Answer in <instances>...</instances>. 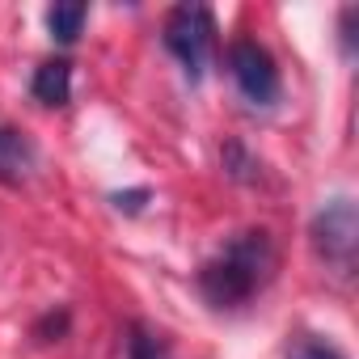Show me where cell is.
Segmentation results:
<instances>
[{"instance_id": "cell-3", "label": "cell", "mask_w": 359, "mask_h": 359, "mask_svg": "<svg viewBox=\"0 0 359 359\" xmlns=\"http://www.w3.org/2000/svg\"><path fill=\"white\" fill-rule=\"evenodd\" d=\"M313 250L325 266H334L338 275H351L355 271V254H359V216H355V203L346 195L330 199L317 216H313Z\"/></svg>"}, {"instance_id": "cell-7", "label": "cell", "mask_w": 359, "mask_h": 359, "mask_svg": "<svg viewBox=\"0 0 359 359\" xmlns=\"http://www.w3.org/2000/svg\"><path fill=\"white\" fill-rule=\"evenodd\" d=\"M85 18H89V9L85 5H51L47 9V30H51V39L55 43H76L81 39V30H85Z\"/></svg>"}, {"instance_id": "cell-1", "label": "cell", "mask_w": 359, "mask_h": 359, "mask_svg": "<svg viewBox=\"0 0 359 359\" xmlns=\"http://www.w3.org/2000/svg\"><path fill=\"white\" fill-rule=\"evenodd\" d=\"M275 275V245L271 233L262 229H245L237 233L216 258L203 262L199 271V292L212 309H241L245 300H254Z\"/></svg>"}, {"instance_id": "cell-12", "label": "cell", "mask_w": 359, "mask_h": 359, "mask_svg": "<svg viewBox=\"0 0 359 359\" xmlns=\"http://www.w3.org/2000/svg\"><path fill=\"white\" fill-rule=\"evenodd\" d=\"M110 199H114V208H118V212H140V208H144V199H148V191H127V195L118 191V195H110Z\"/></svg>"}, {"instance_id": "cell-5", "label": "cell", "mask_w": 359, "mask_h": 359, "mask_svg": "<svg viewBox=\"0 0 359 359\" xmlns=\"http://www.w3.org/2000/svg\"><path fill=\"white\" fill-rule=\"evenodd\" d=\"M39 165V148L26 131L18 127H0V182L5 187H22Z\"/></svg>"}, {"instance_id": "cell-11", "label": "cell", "mask_w": 359, "mask_h": 359, "mask_svg": "<svg viewBox=\"0 0 359 359\" xmlns=\"http://www.w3.org/2000/svg\"><path fill=\"white\" fill-rule=\"evenodd\" d=\"M64 330H68V313L60 309V313H47V317L39 321V330H34V334H39L43 342H51V338H60Z\"/></svg>"}, {"instance_id": "cell-10", "label": "cell", "mask_w": 359, "mask_h": 359, "mask_svg": "<svg viewBox=\"0 0 359 359\" xmlns=\"http://www.w3.org/2000/svg\"><path fill=\"white\" fill-rule=\"evenodd\" d=\"M287 359H346V355H338L330 342H321V338H296L292 346H287Z\"/></svg>"}, {"instance_id": "cell-2", "label": "cell", "mask_w": 359, "mask_h": 359, "mask_svg": "<svg viewBox=\"0 0 359 359\" xmlns=\"http://www.w3.org/2000/svg\"><path fill=\"white\" fill-rule=\"evenodd\" d=\"M161 39H165V51L182 64V72L191 81H199L216 51V18L208 5H177V9H169Z\"/></svg>"}, {"instance_id": "cell-6", "label": "cell", "mask_w": 359, "mask_h": 359, "mask_svg": "<svg viewBox=\"0 0 359 359\" xmlns=\"http://www.w3.org/2000/svg\"><path fill=\"white\" fill-rule=\"evenodd\" d=\"M30 93H34L39 106H68V97H72V64L64 55L43 60L34 68V76H30Z\"/></svg>"}, {"instance_id": "cell-4", "label": "cell", "mask_w": 359, "mask_h": 359, "mask_svg": "<svg viewBox=\"0 0 359 359\" xmlns=\"http://www.w3.org/2000/svg\"><path fill=\"white\" fill-rule=\"evenodd\" d=\"M229 76L233 85L241 89V97L250 106H275L279 93H283V81H279V68H275V55L258 43V39H237L229 43Z\"/></svg>"}, {"instance_id": "cell-9", "label": "cell", "mask_w": 359, "mask_h": 359, "mask_svg": "<svg viewBox=\"0 0 359 359\" xmlns=\"http://www.w3.org/2000/svg\"><path fill=\"white\" fill-rule=\"evenodd\" d=\"M224 169L237 177V182H258V161L233 140V144H224Z\"/></svg>"}, {"instance_id": "cell-13", "label": "cell", "mask_w": 359, "mask_h": 359, "mask_svg": "<svg viewBox=\"0 0 359 359\" xmlns=\"http://www.w3.org/2000/svg\"><path fill=\"white\" fill-rule=\"evenodd\" d=\"M351 22H355V9H342V51H346V55L355 51V34H351Z\"/></svg>"}, {"instance_id": "cell-8", "label": "cell", "mask_w": 359, "mask_h": 359, "mask_svg": "<svg viewBox=\"0 0 359 359\" xmlns=\"http://www.w3.org/2000/svg\"><path fill=\"white\" fill-rule=\"evenodd\" d=\"M127 359H169V346L156 330H148L144 321L127 325Z\"/></svg>"}]
</instances>
